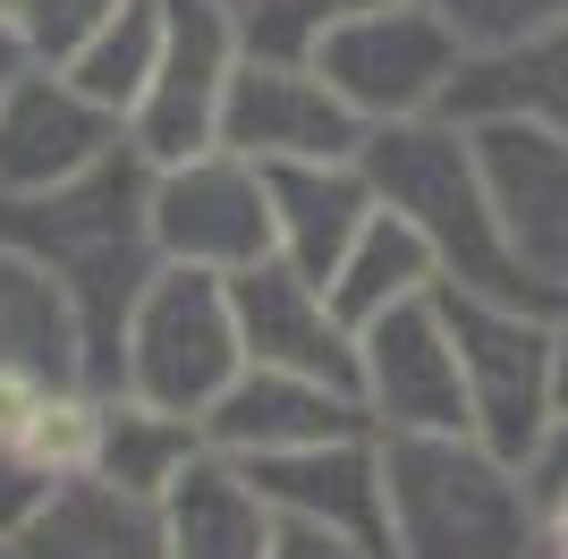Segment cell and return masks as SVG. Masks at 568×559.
<instances>
[{"mask_svg": "<svg viewBox=\"0 0 568 559\" xmlns=\"http://www.w3.org/2000/svg\"><path fill=\"white\" fill-rule=\"evenodd\" d=\"M374 9H399V0H237V34L246 51H272V60H314L332 26L374 18Z\"/></svg>", "mask_w": 568, "mask_h": 559, "instance_id": "cb8c5ba5", "label": "cell"}, {"mask_svg": "<svg viewBox=\"0 0 568 559\" xmlns=\"http://www.w3.org/2000/svg\"><path fill=\"white\" fill-rule=\"evenodd\" d=\"M365 179H374V204L399 212L407 230L433 246L442 288L509 297V305H551L544 288L518 272V255H509V237H500V221H493L467 119L442 111V119H407V128H374V136H365ZM551 314H560V305H551Z\"/></svg>", "mask_w": 568, "mask_h": 559, "instance_id": "3957f363", "label": "cell"}, {"mask_svg": "<svg viewBox=\"0 0 568 559\" xmlns=\"http://www.w3.org/2000/svg\"><path fill=\"white\" fill-rule=\"evenodd\" d=\"M535 509H544V559H568V484L535 491Z\"/></svg>", "mask_w": 568, "mask_h": 559, "instance_id": "f1b7e54d", "label": "cell"}, {"mask_svg": "<svg viewBox=\"0 0 568 559\" xmlns=\"http://www.w3.org/2000/svg\"><path fill=\"white\" fill-rule=\"evenodd\" d=\"M255 491L281 517H306V526H339V535H365L390 551V500H382V441L374 433H348V441L297 449V458L246 466Z\"/></svg>", "mask_w": 568, "mask_h": 559, "instance_id": "9a60e30c", "label": "cell"}, {"mask_svg": "<svg viewBox=\"0 0 568 559\" xmlns=\"http://www.w3.org/2000/svg\"><path fill=\"white\" fill-rule=\"evenodd\" d=\"M246 373V348H237V305L230 280L213 272H179L162 263L153 288L136 297L128 331H119V373L111 390L144 398V407H170V416H213V398Z\"/></svg>", "mask_w": 568, "mask_h": 559, "instance_id": "5b68a950", "label": "cell"}, {"mask_svg": "<svg viewBox=\"0 0 568 559\" xmlns=\"http://www.w3.org/2000/svg\"><path fill=\"white\" fill-rule=\"evenodd\" d=\"M348 433H374L365 398L339 390V382H314V373H272V365H246L204 416V441L237 466H272V458H297V449L348 441Z\"/></svg>", "mask_w": 568, "mask_h": 559, "instance_id": "4fadbf2b", "label": "cell"}, {"mask_svg": "<svg viewBox=\"0 0 568 559\" xmlns=\"http://www.w3.org/2000/svg\"><path fill=\"white\" fill-rule=\"evenodd\" d=\"M153 60H162V0H119L111 18H102L94 34L60 60V77L85 85L102 111L128 119L144 102V85H153Z\"/></svg>", "mask_w": 568, "mask_h": 559, "instance_id": "603a6c76", "label": "cell"}, {"mask_svg": "<svg viewBox=\"0 0 568 559\" xmlns=\"http://www.w3.org/2000/svg\"><path fill=\"white\" fill-rule=\"evenodd\" d=\"M128 144V119L102 111L85 85H69L60 69H26L0 93V195H43L69 186L85 170H102Z\"/></svg>", "mask_w": 568, "mask_h": 559, "instance_id": "7c38bea8", "label": "cell"}, {"mask_svg": "<svg viewBox=\"0 0 568 559\" xmlns=\"http://www.w3.org/2000/svg\"><path fill=\"white\" fill-rule=\"evenodd\" d=\"M390 559H544V509L526 466L475 433H374Z\"/></svg>", "mask_w": 568, "mask_h": 559, "instance_id": "7a4b0ae2", "label": "cell"}, {"mask_svg": "<svg viewBox=\"0 0 568 559\" xmlns=\"http://www.w3.org/2000/svg\"><path fill=\"white\" fill-rule=\"evenodd\" d=\"M0 382H51V390H102L94 382V339L77 323L69 288L0 246Z\"/></svg>", "mask_w": 568, "mask_h": 559, "instance_id": "2e32d148", "label": "cell"}, {"mask_svg": "<svg viewBox=\"0 0 568 559\" xmlns=\"http://www.w3.org/2000/svg\"><path fill=\"white\" fill-rule=\"evenodd\" d=\"M153 509H162V551L170 559H272V535H281V509L221 449H204Z\"/></svg>", "mask_w": 568, "mask_h": 559, "instance_id": "e0dca14e", "label": "cell"}, {"mask_svg": "<svg viewBox=\"0 0 568 559\" xmlns=\"http://www.w3.org/2000/svg\"><path fill=\"white\" fill-rule=\"evenodd\" d=\"M153 246H162V263L213 272V280H237V272H255V263H272L281 255L272 170H255L230 144L153 170Z\"/></svg>", "mask_w": 568, "mask_h": 559, "instance_id": "ba28073f", "label": "cell"}, {"mask_svg": "<svg viewBox=\"0 0 568 559\" xmlns=\"http://www.w3.org/2000/svg\"><path fill=\"white\" fill-rule=\"evenodd\" d=\"M0 559H9V551H0Z\"/></svg>", "mask_w": 568, "mask_h": 559, "instance_id": "1f68e13d", "label": "cell"}, {"mask_svg": "<svg viewBox=\"0 0 568 559\" xmlns=\"http://www.w3.org/2000/svg\"><path fill=\"white\" fill-rule=\"evenodd\" d=\"M433 288H442V263H433V246L407 230L399 212H374L365 237L348 246V263L332 272V305H339V323H348V331L382 323L390 305L433 297Z\"/></svg>", "mask_w": 568, "mask_h": 559, "instance_id": "7402d4cb", "label": "cell"}, {"mask_svg": "<svg viewBox=\"0 0 568 559\" xmlns=\"http://www.w3.org/2000/svg\"><path fill=\"white\" fill-rule=\"evenodd\" d=\"M365 119L323 85L314 60H272L246 51L230 77V111H221V144L246 153L255 170H288V162H365Z\"/></svg>", "mask_w": 568, "mask_h": 559, "instance_id": "9c48e42d", "label": "cell"}, {"mask_svg": "<svg viewBox=\"0 0 568 559\" xmlns=\"http://www.w3.org/2000/svg\"><path fill=\"white\" fill-rule=\"evenodd\" d=\"M0 246H18L26 263H43L69 288L77 323L94 339V382L111 390L119 373V331L136 314V297L162 272L153 246V162L136 144H119L102 170L43 195H0Z\"/></svg>", "mask_w": 568, "mask_h": 559, "instance_id": "6da1fadb", "label": "cell"}, {"mask_svg": "<svg viewBox=\"0 0 568 559\" xmlns=\"http://www.w3.org/2000/svg\"><path fill=\"white\" fill-rule=\"evenodd\" d=\"M111 9H119V0H0V18L26 34V51H34L43 69H60V60L111 18Z\"/></svg>", "mask_w": 568, "mask_h": 559, "instance_id": "484cf974", "label": "cell"}, {"mask_svg": "<svg viewBox=\"0 0 568 559\" xmlns=\"http://www.w3.org/2000/svg\"><path fill=\"white\" fill-rule=\"evenodd\" d=\"M374 179L365 162H288L272 170V230H281V263L332 288V272L348 263V246L374 221Z\"/></svg>", "mask_w": 568, "mask_h": 559, "instance_id": "ac0fdd59", "label": "cell"}, {"mask_svg": "<svg viewBox=\"0 0 568 559\" xmlns=\"http://www.w3.org/2000/svg\"><path fill=\"white\" fill-rule=\"evenodd\" d=\"M272 559H390V551H382V542H365V535H339V526L281 517V535H272Z\"/></svg>", "mask_w": 568, "mask_h": 559, "instance_id": "83f0119b", "label": "cell"}, {"mask_svg": "<svg viewBox=\"0 0 568 559\" xmlns=\"http://www.w3.org/2000/svg\"><path fill=\"white\" fill-rule=\"evenodd\" d=\"M26 69H43V60H34V51H26V34H18V26L0 18V93L18 85V77H26Z\"/></svg>", "mask_w": 568, "mask_h": 559, "instance_id": "f546056e", "label": "cell"}, {"mask_svg": "<svg viewBox=\"0 0 568 559\" xmlns=\"http://www.w3.org/2000/svg\"><path fill=\"white\" fill-rule=\"evenodd\" d=\"M467 144L518 272L551 305H568V144L526 119H467Z\"/></svg>", "mask_w": 568, "mask_h": 559, "instance_id": "30bf717a", "label": "cell"}, {"mask_svg": "<svg viewBox=\"0 0 568 559\" xmlns=\"http://www.w3.org/2000/svg\"><path fill=\"white\" fill-rule=\"evenodd\" d=\"M237 60H246L237 0H162V60H153L144 102L128 111V144L153 170L187 162V153H213Z\"/></svg>", "mask_w": 568, "mask_h": 559, "instance_id": "52a82bcc", "label": "cell"}, {"mask_svg": "<svg viewBox=\"0 0 568 559\" xmlns=\"http://www.w3.org/2000/svg\"><path fill=\"white\" fill-rule=\"evenodd\" d=\"M9 559H170V551H162V509L153 500L102 484V475H77L9 542Z\"/></svg>", "mask_w": 568, "mask_h": 559, "instance_id": "d6986e66", "label": "cell"}, {"mask_svg": "<svg viewBox=\"0 0 568 559\" xmlns=\"http://www.w3.org/2000/svg\"><path fill=\"white\" fill-rule=\"evenodd\" d=\"M51 475L34 458H26V449H9L0 441V551H9V542L26 535V526H34V517H43V500H51Z\"/></svg>", "mask_w": 568, "mask_h": 559, "instance_id": "4316f807", "label": "cell"}, {"mask_svg": "<svg viewBox=\"0 0 568 559\" xmlns=\"http://www.w3.org/2000/svg\"><path fill=\"white\" fill-rule=\"evenodd\" d=\"M314 69L323 85L348 102L365 128H407V119H442L458 93L467 51L425 0H399V9H374V18H348L314 43Z\"/></svg>", "mask_w": 568, "mask_h": 559, "instance_id": "8992f818", "label": "cell"}, {"mask_svg": "<svg viewBox=\"0 0 568 559\" xmlns=\"http://www.w3.org/2000/svg\"><path fill=\"white\" fill-rule=\"evenodd\" d=\"M204 424L195 416H170V407H144L128 390H102V441H94V475L136 500H162L195 458H204Z\"/></svg>", "mask_w": 568, "mask_h": 559, "instance_id": "44dd1931", "label": "cell"}, {"mask_svg": "<svg viewBox=\"0 0 568 559\" xmlns=\"http://www.w3.org/2000/svg\"><path fill=\"white\" fill-rule=\"evenodd\" d=\"M425 9L458 34V51H467V60L518 51V43H535L544 26L568 18V0H425Z\"/></svg>", "mask_w": 568, "mask_h": 559, "instance_id": "d4e9b609", "label": "cell"}, {"mask_svg": "<svg viewBox=\"0 0 568 559\" xmlns=\"http://www.w3.org/2000/svg\"><path fill=\"white\" fill-rule=\"evenodd\" d=\"M450 119H526V128H551L568 144V18L544 26L518 51L467 60L458 93H450Z\"/></svg>", "mask_w": 568, "mask_h": 559, "instance_id": "ffe728a7", "label": "cell"}, {"mask_svg": "<svg viewBox=\"0 0 568 559\" xmlns=\"http://www.w3.org/2000/svg\"><path fill=\"white\" fill-rule=\"evenodd\" d=\"M551 365H560V416H568V305L551 314Z\"/></svg>", "mask_w": 568, "mask_h": 559, "instance_id": "4dcf8cb0", "label": "cell"}, {"mask_svg": "<svg viewBox=\"0 0 568 559\" xmlns=\"http://www.w3.org/2000/svg\"><path fill=\"white\" fill-rule=\"evenodd\" d=\"M230 305H237V348H246V365L314 373V382L356 390V331L339 323V305H332L323 280L288 272V263L272 255V263L230 280Z\"/></svg>", "mask_w": 568, "mask_h": 559, "instance_id": "5bb4252c", "label": "cell"}, {"mask_svg": "<svg viewBox=\"0 0 568 559\" xmlns=\"http://www.w3.org/2000/svg\"><path fill=\"white\" fill-rule=\"evenodd\" d=\"M442 323L458 348L467 382V433L526 466L560 424V365H551V305H509V297H467L442 288Z\"/></svg>", "mask_w": 568, "mask_h": 559, "instance_id": "277c9868", "label": "cell"}, {"mask_svg": "<svg viewBox=\"0 0 568 559\" xmlns=\"http://www.w3.org/2000/svg\"><path fill=\"white\" fill-rule=\"evenodd\" d=\"M356 398L374 433H467V382L442 323V288L356 331Z\"/></svg>", "mask_w": 568, "mask_h": 559, "instance_id": "8fae6325", "label": "cell"}]
</instances>
